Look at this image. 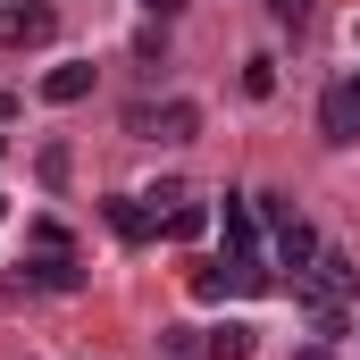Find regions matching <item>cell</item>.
I'll list each match as a JSON object with an SVG mask.
<instances>
[{"label": "cell", "instance_id": "obj_3", "mask_svg": "<svg viewBox=\"0 0 360 360\" xmlns=\"http://www.w3.org/2000/svg\"><path fill=\"white\" fill-rule=\"evenodd\" d=\"M319 134H327V143H360V76L327 84V101H319Z\"/></svg>", "mask_w": 360, "mask_h": 360}, {"label": "cell", "instance_id": "obj_5", "mask_svg": "<svg viewBox=\"0 0 360 360\" xmlns=\"http://www.w3.org/2000/svg\"><path fill=\"white\" fill-rule=\"evenodd\" d=\"M92 76H101L92 59H59V68L42 76V101H51V109H76V101L92 92Z\"/></svg>", "mask_w": 360, "mask_h": 360}, {"label": "cell", "instance_id": "obj_2", "mask_svg": "<svg viewBox=\"0 0 360 360\" xmlns=\"http://www.w3.org/2000/svg\"><path fill=\"white\" fill-rule=\"evenodd\" d=\"M59 34V8L51 0H8L0 8V51H42Z\"/></svg>", "mask_w": 360, "mask_h": 360}, {"label": "cell", "instance_id": "obj_7", "mask_svg": "<svg viewBox=\"0 0 360 360\" xmlns=\"http://www.w3.org/2000/svg\"><path fill=\"white\" fill-rule=\"evenodd\" d=\"M226 243H235V260L260 252V201L252 193H226Z\"/></svg>", "mask_w": 360, "mask_h": 360}, {"label": "cell", "instance_id": "obj_8", "mask_svg": "<svg viewBox=\"0 0 360 360\" xmlns=\"http://www.w3.org/2000/svg\"><path fill=\"white\" fill-rule=\"evenodd\" d=\"M109 226H117V243H151V226H160V218H151V201H143V193H126V201H109Z\"/></svg>", "mask_w": 360, "mask_h": 360}, {"label": "cell", "instance_id": "obj_18", "mask_svg": "<svg viewBox=\"0 0 360 360\" xmlns=\"http://www.w3.org/2000/svg\"><path fill=\"white\" fill-rule=\"evenodd\" d=\"M0 151H8V143H0Z\"/></svg>", "mask_w": 360, "mask_h": 360}, {"label": "cell", "instance_id": "obj_15", "mask_svg": "<svg viewBox=\"0 0 360 360\" xmlns=\"http://www.w3.org/2000/svg\"><path fill=\"white\" fill-rule=\"evenodd\" d=\"M143 8H151V17H160V25H168V17H176V8H184V0H143Z\"/></svg>", "mask_w": 360, "mask_h": 360}, {"label": "cell", "instance_id": "obj_4", "mask_svg": "<svg viewBox=\"0 0 360 360\" xmlns=\"http://www.w3.org/2000/svg\"><path fill=\"white\" fill-rule=\"evenodd\" d=\"M25 285L34 293H84V260L76 252H34L25 260Z\"/></svg>", "mask_w": 360, "mask_h": 360}, {"label": "cell", "instance_id": "obj_17", "mask_svg": "<svg viewBox=\"0 0 360 360\" xmlns=\"http://www.w3.org/2000/svg\"><path fill=\"white\" fill-rule=\"evenodd\" d=\"M352 42H360V25H352Z\"/></svg>", "mask_w": 360, "mask_h": 360}, {"label": "cell", "instance_id": "obj_12", "mask_svg": "<svg viewBox=\"0 0 360 360\" xmlns=\"http://www.w3.org/2000/svg\"><path fill=\"white\" fill-rule=\"evenodd\" d=\"M193 293H201V302H226V293H235V269H201V276H193Z\"/></svg>", "mask_w": 360, "mask_h": 360}, {"label": "cell", "instance_id": "obj_6", "mask_svg": "<svg viewBox=\"0 0 360 360\" xmlns=\"http://www.w3.org/2000/svg\"><path fill=\"white\" fill-rule=\"evenodd\" d=\"M319 252H327V243H319V226H310V218L293 210V218L276 226V260H285V269L302 276V269H310V260H319Z\"/></svg>", "mask_w": 360, "mask_h": 360}, {"label": "cell", "instance_id": "obj_11", "mask_svg": "<svg viewBox=\"0 0 360 360\" xmlns=\"http://www.w3.org/2000/svg\"><path fill=\"white\" fill-rule=\"evenodd\" d=\"M243 92L269 101V92H276V59H243Z\"/></svg>", "mask_w": 360, "mask_h": 360}, {"label": "cell", "instance_id": "obj_1", "mask_svg": "<svg viewBox=\"0 0 360 360\" xmlns=\"http://www.w3.org/2000/svg\"><path fill=\"white\" fill-rule=\"evenodd\" d=\"M126 134H134V143H193V134H201V101H184V92L134 101V109H126Z\"/></svg>", "mask_w": 360, "mask_h": 360}, {"label": "cell", "instance_id": "obj_10", "mask_svg": "<svg viewBox=\"0 0 360 360\" xmlns=\"http://www.w3.org/2000/svg\"><path fill=\"white\" fill-rule=\"evenodd\" d=\"M160 226H168L176 243H193V235H210V210H201V201L184 193V201H176V210H168V218H160Z\"/></svg>", "mask_w": 360, "mask_h": 360}, {"label": "cell", "instance_id": "obj_14", "mask_svg": "<svg viewBox=\"0 0 360 360\" xmlns=\"http://www.w3.org/2000/svg\"><path fill=\"white\" fill-rule=\"evenodd\" d=\"M269 17H276V25H302V17H310V0H269Z\"/></svg>", "mask_w": 360, "mask_h": 360}, {"label": "cell", "instance_id": "obj_13", "mask_svg": "<svg viewBox=\"0 0 360 360\" xmlns=\"http://www.w3.org/2000/svg\"><path fill=\"white\" fill-rule=\"evenodd\" d=\"M160 352H176V360H193V352H201V327H160Z\"/></svg>", "mask_w": 360, "mask_h": 360}, {"label": "cell", "instance_id": "obj_16", "mask_svg": "<svg viewBox=\"0 0 360 360\" xmlns=\"http://www.w3.org/2000/svg\"><path fill=\"white\" fill-rule=\"evenodd\" d=\"M8 117H17V101H8V92H0V126H8Z\"/></svg>", "mask_w": 360, "mask_h": 360}, {"label": "cell", "instance_id": "obj_9", "mask_svg": "<svg viewBox=\"0 0 360 360\" xmlns=\"http://www.w3.org/2000/svg\"><path fill=\"white\" fill-rule=\"evenodd\" d=\"M201 352H210V360H252V327H243V319H226V327H210V335H201Z\"/></svg>", "mask_w": 360, "mask_h": 360}]
</instances>
